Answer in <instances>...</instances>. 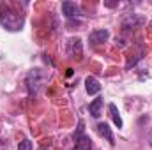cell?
<instances>
[{
	"label": "cell",
	"instance_id": "obj_1",
	"mask_svg": "<svg viewBox=\"0 0 152 150\" xmlns=\"http://www.w3.org/2000/svg\"><path fill=\"white\" fill-rule=\"evenodd\" d=\"M23 23H25V20L20 12H16L9 5H2V9H0V25L4 28H7L11 32H18V30H21Z\"/></svg>",
	"mask_w": 152,
	"mask_h": 150
},
{
	"label": "cell",
	"instance_id": "obj_2",
	"mask_svg": "<svg viewBox=\"0 0 152 150\" xmlns=\"http://www.w3.org/2000/svg\"><path fill=\"white\" fill-rule=\"evenodd\" d=\"M46 79H48V76L44 74L41 69H34V71H30V73L27 74L25 83H27V88H28L30 97H36V95H37L39 90L42 88V85H44Z\"/></svg>",
	"mask_w": 152,
	"mask_h": 150
},
{
	"label": "cell",
	"instance_id": "obj_3",
	"mask_svg": "<svg viewBox=\"0 0 152 150\" xmlns=\"http://www.w3.org/2000/svg\"><path fill=\"white\" fill-rule=\"evenodd\" d=\"M75 150H90L92 149V141L87 138L85 134V127H83V120L78 122V127H76V133H75Z\"/></svg>",
	"mask_w": 152,
	"mask_h": 150
},
{
	"label": "cell",
	"instance_id": "obj_4",
	"mask_svg": "<svg viewBox=\"0 0 152 150\" xmlns=\"http://www.w3.org/2000/svg\"><path fill=\"white\" fill-rule=\"evenodd\" d=\"M145 23H147V20H145L143 16L127 14V16L122 20V28H124L126 32H129V30H134V28H138V27H142V25H145Z\"/></svg>",
	"mask_w": 152,
	"mask_h": 150
},
{
	"label": "cell",
	"instance_id": "obj_5",
	"mask_svg": "<svg viewBox=\"0 0 152 150\" xmlns=\"http://www.w3.org/2000/svg\"><path fill=\"white\" fill-rule=\"evenodd\" d=\"M81 51H83V46H81L80 37H71L67 42H66V53H67L71 58L81 57Z\"/></svg>",
	"mask_w": 152,
	"mask_h": 150
},
{
	"label": "cell",
	"instance_id": "obj_6",
	"mask_svg": "<svg viewBox=\"0 0 152 150\" xmlns=\"http://www.w3.org/2000/svg\"><path fill=\"white\" fill-rule=\"evenodd\" d=\"M108 37H110V32H108L106 28H99V30H94V32L88 34V42L94 44V46H97V44L106 42Z\"/></svg>",
	"mask_w": 152,
	"mask_h": 150
},
{
	"label": "cell",
	"instance_id": "obj_7",
	"mask_svg": "<svg viewBox=\"0 0 152 150\" xmlns=\"http://www.w3.org/2000/svg\"><path fill=\"white\" fill-rule=\"evenodd\" d=\"M85 90L88 95H96L101 92V83L94 78V76H87L85 78Z\"/></svg>",
	"mask_w": 152,
	"mask_h": 150
},
{
	"label": "cell",
	"instance_id": "obj_8",
	"mask_svg": "<svg viewBox=\"0 0 152 150\" xmlns=\"http://www.w3.org/2000/svg\"><path fill=\"white\" fill-rule=\"evenodd\" d=\"M62 12H64V16L66 18H78L80 16V7L76 5L75 2H62Z\"/></svg>",
	"mask_w": 152,
	"mask_h": 150
},
{
	"label": "cell",
	"instance_id": "obj_9",
	"mask_svg": "<svg viewBox=\"0 0 152 150\" xmlns=\"http://www.w3.org/2000/svg\"><path fill=\"white\" fill-rule=\"evenodd\" d=\"M96 131L103 136V138H106L108 141H110V145H115V138H113V133H112V129H110V125L106 124V122H99L97 125H96Z\"/></svg>",
	"mask_w": 152,
	"mask_h": 150
},
{
	"label": "cell",
	"instance_id": "obj_10",
	"mask_svg": "<svg viewBox=\"0 0 152 150\" xmlns=\"http://www.w3.org/2000/svg\"><path fill=\"white\" fill-rule=\"evenodd\" d=\"M101 106H103V97H96V99L90 103L88 111H90V115H92L94 118H97V117L101 115Z\"/></svg>",
	"mask_w": 152,
	"mask_h": 150
},
{
	"label": "cell",
	"instance_id": "obj_11",
	"mask_svg": "<svg viewBox=\"0 0 152 150\" xmlns=\"http://www.w3.org/2000/svg\"><path fill=\"white\" fill-rule=\"evenodd\" d=\"M110 115H112V118H113V124L120 129L122 127V118H120V115H118V110H117V106H115L113 103L110 104Z\"/></svg>",
	"mask_w": 152,
	"mask_h": 150
},
{
	"label": "cell",
	"instance_id": "obj_12",
	"mask_svg": "<svg viewBox=\"0 0 152 150\" xmlns=\"http://www.w3.org/2000/svg\"><path fill=\"white\" fill-rule=\"evenodd\" d=\"M18 150H32V141H30V140H23V141H20Z\"/></svg>",
	"mask_w": 152,
	"mask_h": 150
},
{
	"label": "cell",
	"instance_id": "obj_13",
	"mask_svg": "<svg viewBox=\"0 0 152 150\" xmlns=\"http://www.w3.org/2000/svg\"><path fill=\"white\" fill-rule=\"evenodd\" d=\"M104 5H106V7H115V5H117V2H106Z\"/></svg>",
	"mask_w": 152,
	"mask_h": 150
}]
</instances>
